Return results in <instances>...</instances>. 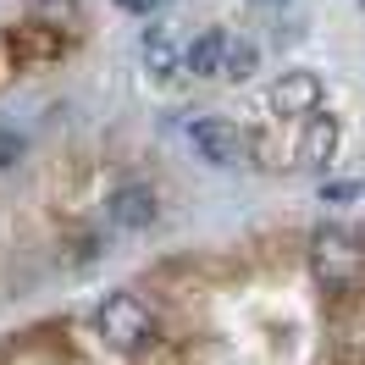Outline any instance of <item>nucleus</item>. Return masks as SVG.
Returning <instances> with one entry per match:
<instances>
[{
  "label": "nucleus",
  "instance_id": "nucleus-1",
  "mask_svg": "<svg viewBox=\"0 0 365 365\" xmlns=\"http://www.w3.org/2000/svg\"><path fill=\"white\" fill-rule=\"evenodd\" d=\"M94 327H100V338L111 343L116 354H138V349H150L155 332H160L155 310H150L138 294H111L100 310H94Z\"/></svg>",
  "mask_w": 365,
  "mask_h": 365
},
{
  "label": "nucleus",
  "instance_id": "nucleus-2",
  "mask_svg": "<svg viewBox=\"0 0 365 365\" xmlns=\"http://www.w3.org/2000/svg\"><path fill=\"white\" fill-rule=\"evenodd\" d=\"M310 266H316L321 288H338L343 294V288L365 272V244L349 227H321L316 238H310Z\"/></svg>",
  "mask_w": 365,
  "mask_h": 365
},
{
  "label": "nucleus",
  "instance_id": "nucleus-3",
  "mask_svg": "<svg viewBox=\"0 0 365 365\" xmlns=\"http://www.w3.org/2000/svg\"><path fill=\"white\" fill-rule=\"evenodd\" d=\"M188 144L210 166H244L250 160V138H244V128H232L227 116H188Z\"/></svg>",
  "mask_w": 365,
  "mask_h": 365
},
{
  "label": "nucleus",
  "instance_id": "nucleus-4",
  "mask_svg": "<svg viewBox=\"0 0 365 365\" xmlns=\"http://www.w3.org/2000/svg\"><path fill=\"white\" fill-rule=\"evenodd\" d=\"M182 50H188V39L178 34V23H150L144 39H138L144 72H155V78H178L182 72Z\"/></svg>",
  "mask_w": 365,
  "mask_h": 365
},
{
  "label": "nucleus",
  "instance_id": "nucleus-5",
  "mask_svg": "<svg viewBox=\"0 0 365 365\" xmlns=\"http://www.w3.org/2000/svg\"><path fill=\"white\" fill-rule=\"evenodd\" d=\"M106 222L116 232H144L155 222V194L144 188V182H122L111 200H106Z\"/></svg>",
  "mask_w": 365,
  "mask_h": 365
},
{
  "label": "nucleus",
  "instance_id": "nucleus-6",
  "mask_svg": "<svg viewBox=\"0 0 365 365\" xmlns=\"http://www.w3.org/2000/svg\"><path fill=\"white\" fill-rule=\"evenodd\" d=\"M266 106L277 116H310L321 106V78L316 72H288V78H277V89L266 94Z\"/></svg>",
  "mask_w": 365,
  "mask_h": 365
},
{
  "label": "nucleus",
  "instance_id": "nucleus-7",
  "mask_svg": "<svg viewBox=\"0 0 365 365\" xmlns=\"http://www.w3.org/2000/svg\"><path fill=\"white\" fill-rule=\"evenodd\" d=\"M11 67H39V61H56L61 50H67V39L56 34V28H45V23H28V28H17L11 34Z\"/></svg>",
  "mask_w": 365,
  "mask_h": 365
},
{
  "label": "nucleus",
  "instance_id": "nucleus-8",
  "mask_svg": "<svg viewBox=\"0 0 365 365\" xmlns=\"http://www.w3.org/2000/svg\"><path fill=\"white\" fill-rule=\"evenodd\" d=\"M182 72H194V78H222V72H227V34H222V28L194 34L188 50H182Z\"/></svg>",
  "mask_w": 365,
  "mask_h": 365
},
{
  "label": "nucleus",
  "instance_id": "nucleus-9",
  "mask_svg": "<svg viewBox=\"0 0 365 365\" xmlns=\"http://www.w3.org/2000/svg\"><path fill=\"white\" fill-rule=\"evenodd\" d=\"M332 150H338V116H327L316 106V111L304 116V138H299V160L304 166H327L332 160Z\"/></svg>",
  "mask_w": 365,
  "mask_h": 365
},
{
  "label": "nucleus",
  "instance_id": "nucleus-10",
  "mask_svg": "<svg viewBox=\"0 0 365 365\" xmlns=\"http://www.w3.org/2000/svg\"><path fill=\"white\" fill-rule=\"evenodd\" d=\"M255 67H260V50H255V39H227V72H222V78L244 83V78H255Z\"/></svg>",
  "mask_w": 365,
  "mask_h": 365
},
{
  "label": "nucleus",
  "instance_id": "nucleus-11",
  "mask_svg": "<svg viewBox=\"0 0 365 365\" xmlns=\"http://www.w3.org/2000/svg\"><path fill=\"white\" fill-rule=\"evenodd\" d=\"M321 200H365V182H332L321 188Z\"/></svg>",
  "mask_w": 365,
  "mask_h": 365
},
{
  "label": "nucleus",
  "instance_id": "nucleus-12",
  "mask_svg": "<svg viewBox=\"0 0 365 365\" xmlns=\"http://www.w3.org/2000/svg\"><path fill=\"white\" fill-rule=\"evenodd\" d=\"M17 155H23V138H17V133H0V166H11Z\"/></svg>",
  "mask_w": 365,
  "mask_h": 365
},
{
  "label": "nucleus",
  "instance_id": "nucleus-13",
  "mask_svg": "<svg viewBox=\"0 0 365 365\" xmlns=\"http://www.w3.org/2000/svg\"><path fill=\"white\" fill-rule=\"evenodd\" d=\"M116 6H122V11H138V17H144V11H155L160 0H116Z\"/></svg>",
  "mask_w": 365,
  "mask_h": 365
},
{
  "label": "nucleus",
  "instance_id": "nucleus-14",
  "mask_svg": "<svg viewBox=\"0 0 365 365\" xmlns=\"http://www.w3.org/2000/svg\"><path fill=\"white\" fill-rule=\"evenodd\" d=\"M250 6H266V11H272V6H282V0H250Z\"/></svg>",
  "mask_w": 365,
  "mask_h": 365
},
{
  "label": "nucleus",
  "instance_id": "nucleus-15",
  "mask_svg": "<svg viewBox=\"0 0 365 365\" xmlns=\"http://www.w3.org/2000/svg\"><path fill=\"white\" fill-rule=\"evenodd\" d=\"M360 6H365V0H360Z\"/></svg>",
  "mask_w": 365,
  "mask_h": 365
}]
</instances>
